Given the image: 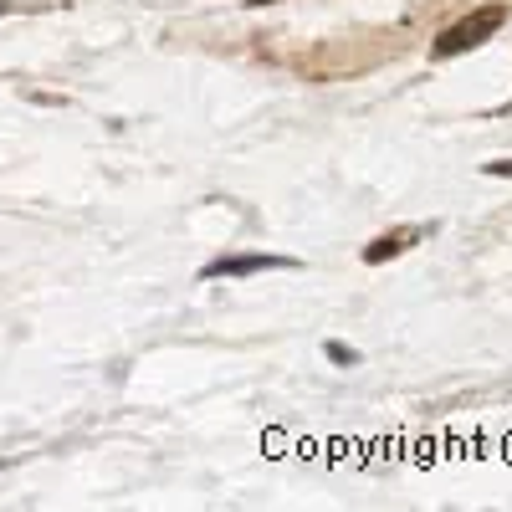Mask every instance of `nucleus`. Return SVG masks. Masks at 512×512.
<instances>
[{
    "mask_svg": "<svg viewBox=\"0 0 512 512\" xmlns=\"http://www.w3.org/2000/svg\"><path fill=\"white\" fill-rule=\"evenodd\" d=\"M507 26V6H477L472 16H461L456 26H446L441 36H436V57H461V52H477L482 41H492L497 31Z\"/></svg>",
    "mask_w": 512,
    "mask_h": 512,
    "instance_id": "nucleus-1",
    "label": "nucleus"
},
{
    "mask_svg": "<svg viewBox=\"0 0 512 512\" xmlns=\"http://www.w3.org/2000/svg\"><path fill=\"white\" fill-rule=\"evenodd\" d=\"M256 272H297V256H277V251H226V256H216V262L200 267V282L256 277Z\"/></svg>",
    "mask_w": 512,
    "mask_h": 512,
    "instance_id": "nucleus-2",
    "label": "nucleus"
},
{
    "mask_svg": "<svg viewBox=\"0 0 512 512\" xmlns=\"http://www.w3.org/2000/svg\"><path fill=\"white\" fill-rule=\"evenodd\" d=\"M420 236H431V226H405V231H384V236H374V241L364 246V262H369V267L390 262V256L410 251V241H420Z\"/></svg>",
    "mask_w": 512,
    "mask_h": 512,
    "instance_id": "nucleus-3",
    "label": "nucleus"
},
{
    "mask_svg": "<svg viewBox=\"0 0 512 512\" xmlns=\"http://www.w3.org/2000/svg\"><path fill=\"white\" fill-rule=\"evenodd\" d=\"M323 354H328V364H344V369H354V364H359V349L338 344V338H328V344H323Z\"/></svg>",
    "mask_w": 512,
    "mask_h": 512,
    "instance_id": "nucleus-4",
    "label": "nucleus"
},
{
    "mask_svg": "<svg viewBox=\"0 0 512 512\" xmlns=\"http://www.w3.org/2000/svg\"><path fill=\"white\" fill-rule=\"evenodd\" d=\"M492 180H512V159H492V164H482Z\"/></svg>",
    "mask_w": 512,
    "mask_h": 512,
    "instance_id": "nucleus-5",
    "label": "nucleus"
},
{
    "mask_svg": "<svg viewBox=\"0 0 512 512\" xmlns=\"http://www.w3.org/2000/svg\"><path fill=\"white\" fill-rule=\"evenodd\" d=\"M246 6H277V0H246Z\"/></svg>",
    "mask_w": 512,
    "mask_h": 512,
    "instance_id": "nucleus-6",
    "label": "nucleus"
},
{
    "mask_svg": "<svg viewBox=\"0 0 512 512\" xmlns=\"http://www.w3.org/2000/svg\"><path fill=\"white\" fill-rule=\"evenodd\" d=\"M6 11H11V0H0V16H6Z\"/></svg>",
    "mask_w": 512,
    "mask_h": 512,
    "instance_id": "nucleus-7",
    "label": "nucleus"
}]
</instances>
